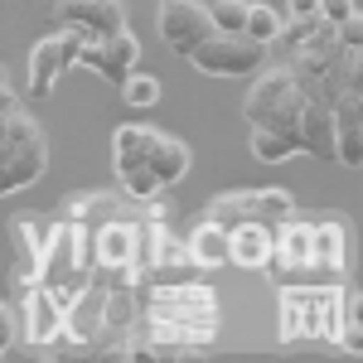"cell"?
Listing matches in <instances>:
<instances>
[{"label":"cell","mask_w":363,"mask_h":363,"mask_svg":"<svg viewBox=\"0 0 363 363\" xmlns=\"http://www.w3.org/2000/svg\"><path fill=\"white\" fill-rule=\"evenodd\" d=\"M335 87L306 68L272 58L252 73V87L242 97L247 145L262 165H281L296 155L335 160Z\"/></svg>","instance_id":"obj_1"},{"label":"cell","mask_w":363,"mask_h":363,"mask_svg":"<svg viewBox=\"0 0 363 363\" xmlns=\"http://www.w3.org/2000/svg\"><path fill=\"white\" fill-rule=\"evenodd\" d=\"M112 165H116V179H121V189L140 203H150V199H160V189L169 184H179L189 165H194V155H189V145L184 140L165 136V131H155V126H116L112 136Z\"/></svg>","instance_id":"obj_2"},{"label":"cell","mask_w":363,"mask_h":363,"mask_svg":"<svg viewBox=\"0 0 363 363\" xmlns=\"http://www.w3.org/2000/svg\"><path fill=\"white\" fill-rule=\"evenodd\" d=\"M49 169V136L34 116L15 102L0 112V199L29 189Z\"/></svg>","instance_id":"obj_3"},{"label":"cell","mask_w":363,"mask_h":363,"mask_svg":"<svg viewBox=\"0 0 363 363\" xmlns=\"http://www.w3.org/2000/svg\"><path fill=\"white\" fill-rule=\"evenodd\" d=\"M344 296H339L335 286H291L286 281V291H281V335L286 344H296V339L306 335L310 339H330L339 344V330H344Z\"/></svg>","instance_id":"obj_4"},{"label":"cell","mask_w":363,"mask_h":363,"mask_svg":"<svg viewBox=\"0 0 363 363\" xmlns=\"http://www.w3.org/2000/svg\"><path fill=\"white\" fill-rule=\"evenodd\" d=\"M203 218L213 223H242V218H257V223H272L281 228L286 218H296V199L286 189H233V194H213Z\"/></svg>","instance_id":"obj_5"},{"label":"cell","mask_w":363,"mask_h":363,"mask_svg":"<svg viewBox=\"0 0 363 363\" xmlns=\"http://www.w3.org/2000/svg\"><path fill=\"white\" fill-rule=\"evenodd\" d=\"M189 63H194L199 73H208V78H252L267 63V49L252 44L247 34H218L213 29L194 54H189Z\"/></svg>","instance_id":"obj_6"},{"label":"cell","mask_w":363,"mask_h":363,"mask_svg":"<svg viewBox=\"0 0 363 363\" xmlns=\"http://www.w3.org/2000/svg\"><path fill=\"white\" fill-rule=\"evenodd\" d=\"M155 29L169 44V54L189 58L213 34V20H208V0H160L155 10Z\"/></svg>","instance_id":"obj_7"},{"label":"cell","mask_w":363,"mask_h":363,"mask_svg":"<svg viewBox=\"0 0 363 363\" xmlns=\"http://www.w3.org/2000/svg\"><path fill=\"white\" fill-rule=\"evenodd\" d=\"M78 54H83V34H73V29L44 34V39L29 49V92H34V97H49L58 87V78L78 68Z\"/></svg>","instance_id":"obj_8"},{"label":"cell","mask_w":363,"mask_h":363,"mask_svg":"<svg viewBox=\"0 0 363 363\" xmlns=\"http://www.w3.org/2000/svg\"><path fill=\"white\" fill-rule=\"evenodd\" d=\"M54 20L83 34V44H97V39H112L116 29H126V0H58Z\"/></svg>","instance_id":"obj_9"},{"label":"cell","mask_w":363,"mask_h":363,"mask_svg":"<svg viewBox=\"0 0 363 363\" xmlns=\"http://www.w3.org/2000/svg\"><path fill=\"white\" fill-rule=\"evenodd\" d=\"M78 68H92V73H102L107 83H121L126 73H136L140 68V39L131 29H116L112 39H97V44H83V54H78Z\"/></svg>","instance_id":"obj_10"},{"label":"cell","mask_w":363,"mask_h":363,"mask_svg":"<svg viewBox=\"0 0 363 363\" xmlns=\"http://www.w3.org/2000/svg\"><path fill=\"white\" fill-rule=\"evenodd\" d=\"M63 320H68V306L54 296V286H44V281H25V339L34 349H44V344H54L63 335Z\"/></svg>","instance_id":"obj_11"},{"label":"cell","mask_w":363,"mask_h":363,"mask_svg":"<svg viewBox=\"0 0 363 363\" xmlns=\"http://www.w3.org/2000/svg\"><path fill=\"white\" fill-rule=\"evenodd\" d=\"M92 262H102L107 272H116L121 281H131L136 267H145V257H140V228H131V223L97 228V238H92Z\"/></svg>","instance_id":"obj_12"},{"label":"cell","mask_w":363,"mask_h":363,"mask_svg":"<svg viewBox=\"0 0 363 363\" xmlns=\"http://www.w3.org/2000/svg\"><path fill=\"white\" fill-rule=\"evenodd\" d=\"M335 160L344 169L363 165V92H339L335 97Z\"/></svg>","instance_id":"obj_13"},{"label":"cell","mask_w":363,"mask_h":363,"mask_svg":"<svg viewBox=\"0 0 363 363\" xmlns=\"http://www.w3.org/2000/svg\"><path fill=\"white\" fill-rule=\"evenodd\" d=\"M272 242H277V228L272 223H257V218L228 223V262H233V267L262 272L267 257H272Z\"/></svg>","instance_id":"obj_14"},{"label":"cell","mask_w":363,"mask_h":363,"mask_svg":"<svg viewBox=\"0 0 363 363\" xmlns=\"http://www.w3.org/2000/svg\"><path fill=\"white\" fill-rule=\"evenodd\" d=\"M189 257H194V267H228V228L203 218L189 238Z\"/></svg>","instance_id":"obj_15"},{"label":"cell","mask_w":363,"mask_h":363,"mask_svg":"<svg viewBox=\"0 0 363 363\" xmlns=\"http://www.w3.org/2000/svg\"><path fill=\"white\" fill-rule=\"evenodd\" d=\"M310 257L325 272H344V228L339 223H310Z\"/></svg>","instance_id":"obj_16"},{"label":"cell","mask_w":363,"mask_h":363,"mask_svg":"<svg viewBox=\"0 0 363 363\" xmlns=\"http://www.w3.org/2000/svg\"><path fill=\"white\" fill-rule=\"evenodd\" d=\"M281 25H286V15H281V10H272L267 0H247V20H242V34H247L252 44H262V49H267V44H272V39L281 34Z\"/></svg>","instance_id":"obj_17"},{"label":"cell","mask_w":363,"mask_h":363,"mask_svg":"<svg viewBox=\"0 0 363 363\" xmlns=\"http://www.w3.org/2000/svg\"><path fill=\"white\" fill-rule=\"evenodd\" d=\"M116 87H121V102H126V107H155L160 92H165L155 73H140V68H136V73H126Z\"/></svg>","instance_id":"obj_18"},{"label":"cell","mask_w":363,"mask_h":363,"mask_svg":"<svg viewBox=\"0 0 363 363\" xmlns=\"http://www.w3.org/2000/svg\"><path fill=\"white\" fill-rule=\"evenodd\" d=\"M208 20L218 34H242V20H247V0H208Z\"/></svg>","instance_id":"obj_19"},{"label":"cell","mask_w":363,"mask_h":363,"mask_svg":"<svg viewBox=\"0 0 363 363\" xmlns=\"http://www.w3.org/2000/svg\"><path fill=\"white\" fill-rule=\"evenodd\" d=\"M315 15H320L325 25H344V20L359 15V0H315Z\"/></svg>","instance_id":"obj_20"},{"label":"cell","mask_w":363,"mask_h":363,"mask_svg":"<svg viewBox=\"0 0 363 363\" xmlns=\"http://www.w3.org/2000/svg\"><path fill=\"white\" fill-rule=\"evenodd\" d=\"M15 335H20V320H15V310H10L5 301H0V354H10Z\"/></svg>","instance_id":"obj_21"},{"label":"cell","mask_w":363,"mask_h":363,"mask_svg":"<svg viewBox=\"0 0 363 363\" xmlns=\"http://www.w3.org/2000/svg\"><path fill=\"white\" fill-rule=\"evenodd\" d=\"M291 5V15H315V0H286Z\"/></svg>","instance_id":"obj_22"},{"label":"cell","mask_w":363,"mask_h":363,"mask_svg":"<svg viewBox=\"0 0 363 363\" xmlns=\"http://www.w3.org/2000/svg\"><path fill=\"white\" fill-rule=\"evenodd\" d=\"M5 83H10V73H5V68H0V87H5Z\"/></svg>","instance_id":"obj_23"}]
</instances>
